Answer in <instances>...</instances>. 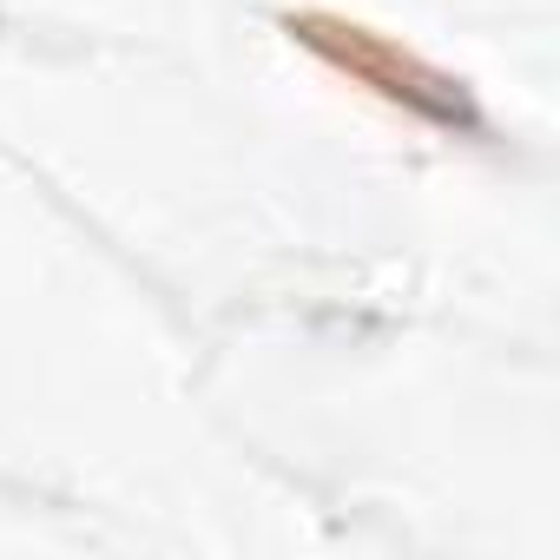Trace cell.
<instances>
[{
  "label": "cell",
  "mask_w": 560,
  "mask_h": 560,
  "mask_svg": "<svg viewBox=\"0 0 560 560\" xmlns=\"http://www.w3.org/2000/svg\"><path fill=\"white\" fill-rule=\"evenodd\" d=\"M291 34H298L317 60H330L350 86H363V93L402 106L409 119H429V126H448V132H475L468 93H462L455 80H442L435 67H422L416 54H402L396 40L357 27V21H330V14H304V21H291Z\"/></svg>",
  "instance_id": "cell-1"
}]
</instances>
